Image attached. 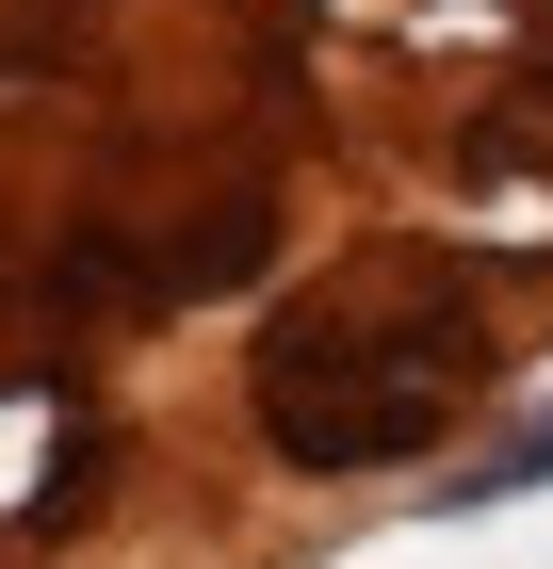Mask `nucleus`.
I'll return each mask as SVG.
<instances>
[{"mask_svg":"<svg viewBox=\"0 0 553 569\" xmlns=\"http://www.w3.org/2000/svg\"><path fill=\"white\" fill-rule=\"evenodd\" d=\"M472 391H488V309L440 293V277H326L245 358V407H260V439L294 472H391Z\"/></svg>","mask_w":553,"mask_h":569,"instance_id":"f257e3e1","label":"nucleus"},{"mask_svg":"<svg viewBox=\"0 0 553 569\" xmlns=\"http://www.w3.org/2000/svg\"><path fill=\"white\" fill-rule=\"evenodd\" d=\"M521 488H553V407L505 439V456H488V472H456V505H521Z\"/></svg>","mask_w":553,"mask_h":569,"instance_id":"f03ea898","label":"nucleus"}]
</instances>
